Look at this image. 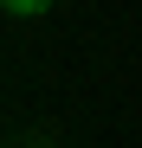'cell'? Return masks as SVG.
I'll return each instance as SVG.
<instances>
[{"instance_id": "1", "label": "cell", "mask_w": 142, "mask_h": 148, "mask_svg": "<svg viewBox=\"0 0 142 148\" xmlns=\"http://www.w3.org/2000/svg\"><path fill=\"white\" fill-rule=\"evenodd\" d=\"M52 0H7V13H45Z\"/></svg>"}]
</instances>
